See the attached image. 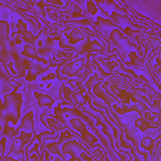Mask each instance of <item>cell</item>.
<instances>
[{"mask_svg": "<svg viewBox=\"0 0 161 161\" xmlns=\"http://www.w3.org/2000/svg\"><path fill=\"white\" fill-rule=\"evenodd\" d=\"M20 104H21V96L13 92L10 93L6 99H5V104L3 107V111H8V109H11L10 111V118H11V122L15 123L19 118V108H20Z\"/></svg>", "mask_w": 161, "mask_h": 161, "instance_id": "obj_1", "label": "cell"}, {"mask_svg": "<svg viewBox=\"0 0 161 161\" xmlns=\"http://www.w3.org/2000/svg\"><path fill=\"white\" fill-rule=\"evenodd\" d=\"M111 16H112V19L114 20L116 24H119V25L122 26L123 30H126V25H128L130 28H132V29H135V30H141L140 26H137L136 24L131 23V20H128V19L125 18V16H121V15H118V14H116V13H112Z\"/></svg>", "mask_w": 161, "mask_h": 161, "instance_id": "obj_2", "label": "cell"}]
</instances>
